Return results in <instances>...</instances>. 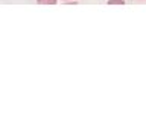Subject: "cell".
<instances>
[{"instance_id": "6da1fadb", "label": "cell", "mask_w": 146, "mask_h": 137, "mask_svg": "<svg viewBox=\"0 0 146 137\" xmlns=\"http://www.w3.org/2000/svg\"><path fill=\"white\" fill-rule=\"evenodd\" d=\"M58 0H36L38 5H56Z\"/></svg>"}, {"instance_id": "3957f363", "label": "cell", "mask_w": 146, "mask_h": 137, "mask_svg": "<svg viewBox=\"0 0 146 137\" xmlns=\"http://www.w3.org/2000/svg\"><path fill=\"white\" fill-rule=\"evenodd\" d=\"M64 2H70V0H64Z\"/></svg>"}, {"instance_id": "7a4b0ae2", "label": "cell", "mask_w": 146, "mask_h": 137, "mask_svg": "<svg viewBox=\"0 0 146 137\" xmlns=\"http://www.w3.org/2000/svg\"><path fill=\"white\" fill-rule=\"evenodd\" d=\"M110 5H114V3H119V5H123L125 3V0H108Z\"/></svg>"}]
</instances>
